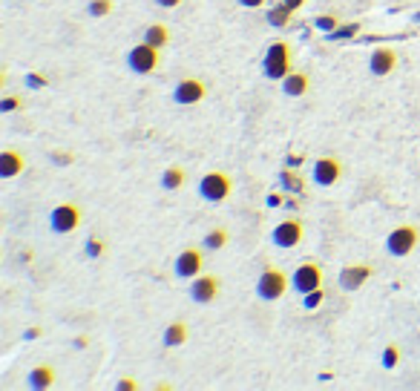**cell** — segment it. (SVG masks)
I'll return each instance as SVG.
<instances>
[{
  "label": "cell",
  "instance_id": "obj_1",
  "mask_svg": "<svg viewBox=\"0 0 420 391\" xmlns=\"http://www.w3.org/2000/svg\"><path fill=\"white\" fill-rule=\"evenodd\" d=\"M291 44L288 41H274L271 46L265 49V58H262V75L268 81H282L288 72H291Z\"/></svg>",
  "mask_w": 420,
  "mask_h": 391
},
{
  "label": "cell",
  "instance_id": "obj_2",
  "mask_svg": "<svg viewBox=\"0 0 420 391\" xmlns=\"http://www.w3.org/2000/svg\"><path fill=\"white\" fill-rule=\"evenodd\" d=\"M288 288H291V277L282 267H265L256 279V296L262 303H277V299L288 293Z\"/></svg>",
  "mask_w": 420,
  "mask_h": 391
},
{
  "label": "cell",
  "instance_id": "obj_3",
  "mask_svg": "<svg viewBox=\"0 0 420 391\" xmlns=\"http://www.w3.org/2000/svg\"><path fill=\"white\" fill-rule=\"evenodd\" d=\"M230 193H233V178H230L228 173L214 170V173L202 175V182H199V196H202L204 201L219 204V201H225Z\"/></svg>",
  "mask_w": 420,
  "mask_h": 391
},
{
  "label": "cell",
  "instance_id": "obj_4",
  "mask_svg": "<svg viewBox=\"0 0 420 391\" xmlns=\"http://www.w3.org/2000/svg\"><path fill=\"white\" fill-rule=\"evenodd\" d=\"M414 248H420V227L417 225H400L386 236V251L392 256H409Z\"/></svg>",
  "mask_w": 420,
  "mask_h": 391
},
{
  "label": "cell",
  "instance_id": "obj_5",
  "mask_svg": "<svg viewBox=\"0 0 420 391\" xmlns=\"http://www.w3.org/2000/svg\"><path fill=\"white\" fill-rule=\"evenodd\" d=\"M159 61H162V49L150 46L147 41L136 44L130 52H127V67L136 72V75H150L159 69Z\"/></svg>",
  "mask_w": 420,
  "mask_h": 391
},
{
  "label": "cell",
  "instance_id": "obj_6",
  "mask_svg": "<svg viewBox=\"0 0 420 391\" xmlns=\"http://www.w3.org/2000/svg\"><path fill=\"white\" fill-rule=\"evenodd\" d=\"M49 227L52 233H75L81 227V207L72 201L58 204L49 213Z\"/></svg>",
  "mask_w": 420,
  "mask_h": 391
},
{
  "label": "cell",
  "instance_id": "obj_7",
  "mask_svg": "<svg viewBox=\"0 0 420 391\" xmlns=\"http://www.w3.org/2000/svg\"><path fill=\"white\" fill-rule=\"evenodd\" d=\"M291 288H294L296 293H311V291L322 288V267H320L317 262H303V265L294 270Z\"/></svg>",
  "mask_w": 420,
  "mask_h": 391
},
{
  "label": "cell",
  "instance_id": "obj_8",
  "mask_svg": "<svg viewBox=\"0 0 420 391\" xmlns=\"http://www.w3.org/2000/svg\"><path fill=\"white\" fill-rule=\"evenodd\" d=\"M306 239V227H303V222L299 219H285V222H280L277 227H274V233H271V242L277 245V248H282V251H291V248H296L299 242Z\"/></svg>",
  "mask_w": 420,
  "mask_h": 391
},
{
  "label": "cell",
  "instance_id": "obj_9",
  "mask_svg": "<svg viewBox=\"0 0 420 391\" xmlns=\"http://www.w3.org/2000/svg\"><path fill=\"white\" fill-rule=\"evenodd\" d=\"M216 296H219V277L214 274H199L190 285V299L196 305H210V303H216Z\"/></svg>",
  "mask_w": 420,
  "mask_h": 391
},
{
  "label": "cell",
  "instance_id": "obj_10",
  "mask_svg": "<svg viewBox=\"0 0 420 391\" xmlns=\"http://www.w3.org/2000/svg\"><path fill=\"white\" fill-rule=\"evenodd\" d=\"M395 69H398V52L392 46L372 49V55H369V72L374 78H386V75H392Z\"/></svg>",
  "mask_w": 420,
  "mask_h": 391
},
{
  "label": "cell",
  "instance_id": "obj_11",
  "mask_svg": "<svg viewBox=\"0 0 420 391\" xmlns=\"http://www.w3.org/2000/svg\"><path fill=\"white\" fill-rule=\"evenodd\" d=\"M204 95H207V86H204V81H199V78H185V81H178L176 89H173V101L182 104V107H193V104H199Z\"/></svg>",
  "mask_w": 420,
  "mask_h": 391
},
{
  "label": "cell",
  "instance_id": "obj_12",
  "mask_svg": "<svg viewBox=\"0 0 420 391\" xmlns=\"http://www.w3.org/2000/svg\"><path fill=\"white\" fill-rule=\"evenodd\" d=\"M372 277H374V267H372V265H363V262L346 265V267L340 270V288H343V291H360Z\"/></svg>",
  "mask_w": 420,
  "mask_h": 391
},
{
  "label": "cell",
  "instance_id": "obj_13",
  "mask_svg": "<svg viewBox=\"0 0 420 391\" xmlns=\"http://www.w3.org/2000/svg\"><path fill=\"white\" fill-rule=\"evenodd\" d=\"M340 175H343V164L334 159V156H322L314 161V182L320 187H332L340 182Z\"/></svg>",
  "mask_w": 420,
  "mask_h": 391
},
{
  "label": "cell",
  "instance_id": "obj_14",
  "mask_svg": "<svg viewBox=\"0 0 420 391\" xmlns=\"http://www.w3.org/2000/svg\"><path fill=\"white\" fill-rule=\"evenodd\" d=\"M202 274V251L199 248H185L176 256V277L178 279H196Z\"/></svg>",
  "mask_w": 420,
  "mask_h": 391
},
{
  "label": "cell",
  "instance_id": "obj_15",
  "mask_svg": "<svg viewBox=\"0 0 420 391\" xmlns=\"http://www.w3.org/2000/svg\"><path fill=\"white\" fill-rule=\"evenodd\" d=\"M280 86H282V95H288V98H303L308 89H311V78H308L306 72H299V69H291V72L280 81Z\"/></svg>",
  "mask_w": 420,
  "mask_h": 391
},
{
  "label": "cell",
  "instance_id": "obj_16",
  "mask_svg": "<svg viewBox=\"0 0 420 391\" xmlns=\"http://www.w3.org/2000/svg\"><path fill=\"white\" fill-rule=\"evenodd\" d=\"M23 167H26V159L18 150H4L0 153V175L4 178H15L18 173H23Z\"/></svg>",
  "mask_w": 420,
  "mask_h": 391
},
{
  "label": "cell",
  "instance_id": "obj_17",
  "mask_svg": "<svg viewBox=\"0 0 420 391\" xmlns=\"http://www.w3.org/2000/svg\"><path fill=\"white\" fill-rule=\"evenodd\" d=\"M188 340H190V325L188 322H170L164 328V337H162L164 348H178V345H185Z\"/></svg>",
  "mask_w": 420,
  "mask_h": 391
},
{
  "label": "cell",
  "instance_id": "obj_18",
  "mask_svg": "<svg viewBox=\"0 0 420 391\" xmlns=\"http://www.w3.org/2000/svg\"><path fill=\"white\" fill-rule=\"evenodd\" d=\"M26 383H29V388H35V391H46V388L55 385V369L52 366H35L32 371H29Z\"/></svg>",
  "mask_w": 420,
  "mask_h": 391
},
{
  "label": "cell",
  "instance_id": "obj_19",
  "mask_svg": "<svg viewBox=\"0 0 420 391\" xmlns=\"http://www.w3.org/2000/svg\"><path fill=\"white\" fill-rule=\"evenodd\" d=\"M144 41H147L150 46H156V49H164V46L170 44V29H167L164 23H150V26L144 29Z\"/></svg>",
  "mask_w": 420,
  "mask_h": 391
},
{
  "label": "cell",
  "instance_id": "obj_20",
  "mask_svg": "<svg viewBox=\"0 0 420 391\" xmlns=\"http://www.w3.org/2000/svg\"><path fill=\"white\" fill-rule=\"evenodd\" d=\"M185 178H188L185 167L170 164V167L162 173V187H164L167 193H173V190H178V187H185Z\"/></svg>",
  "mask_w": 420,
  "mask_h": 391
},
{
  "label": "cell",
  "instance_id": "obj_21",
  "mask_svg": "<svg viewBox=\"0 0 420 391\" xmlns=\"http://www.w3.org/2000/svg\"><path fill=\"white\" fill-rule=\"evenodd\" d=\"M291 18H294V9L285 4V0H282V4H277L274 9H268V12H265V20H268V26H277V29L288 26V23H291Z\"/></svg>",
  "mask_w": 420,
  "mask_h": 391
},
{
  "label": "cell",
  "instance_id": "obj_22",
  "mask_svg": "<svg viewBox=\"0 0 420 391\" xmlns=\"http://www.w3.org/2000/svg\"><path fill=\"white\" fill-rule=\"evenodd\" d=\"M280 185H282L288 193H294V196H303V193H306L303 175L294 173V170H282V173H280Z\"/></svg>",
  "mask_w": 420,
  "mask_h": 391
},
{
  "label": "cell",
  "instance_id": "obj_23",
  "mask_svg": "<svg viewBox=\"0 0 420 391\" xmlns=\"http://www.w3.org/2000/svg\"><path fill=\"white\" fill-rule=\"evenodd\" d=\"M228 245V230L225 227H214L204 239H202V248L204 251H222Z\"/></svg>",
  "mask_w": 420,
  "mask_h": 391
},
{
  "label": "cell",
  "instance_id": "obj_24",
  "mask_svg": "<svg viewBox=\"0 0 420 391\" xmlns=\"http://www.w3.org/2000/svg\"><path fill=\"white\" fill-rule=\"evenodd\" d=\"M360 29H363V26H360L357 20H354V23H340L334 32H328L325 38H328V41H348V38H354V35L360 32Z\"/></svg>",
  "mask_w": 420,
  "mask_h": 391
},
{
  "label": "cell",
  "instance_id": "obj_25",
  "mask_svg": "<svg viewBox=\"0 0 420 391\" xmlns=\"http://www.w3.org/2000/svg\"><path fill=\"white\" fill-rule=\"evenodd\" d=\"M322 303H325V288H317V291H311V293H303V308H306V311H317Z\"/></svg>",
  "mask_w": 420,
  "mask_h": 391
},
{
  "label": "cell",
  "instance_id": "obj_26",
  "mask_svg": "<svg viewBox=\"0 0 420 391\" xmlns=\"http://www.w3.org/2000/svg\"><path fill=\"white\" fill-rule=\"evenodd\" d=\"M86 12H89V18H107L112 12V0H89Z\"/></svg>",
  "mask_w": 420,
  "mask_h": 391
},
{
  "label": "cell",
  "instance_id": "obj_27",
  "mask_svg": "<svg viewBox=\"0 0 420 391\" xmlns=\"http://www.w3.org/2000/svg\"><path fill=\"white\" fill-rule=\"evenodd\" d=\"M314 26L320 29V32L328 35V32H334V29L340 26V20H337V15H317V18H314Z\"/></svg>",
  "mask_w": 420,
  "mask_h": 391
},
{
  "label": "cell",
  "instance_id": "obj_28",
  "mask_svg": "<svg viewBox=\"0 0 420 391\" xmlns=\"http://www.w3.org/2000/svg\"><path fill=\"white\" fill-rule=\"evenodd\" d=\"M400 363V348L398 345H386L383 351V369H395Z\"/></svg>",
  "mask_w": 420,
  "mask_h": 391
},
{
  "label": "cell",
  "instance_id": "obj_29",
  "mask_svg": "<svg viewBox=\"0 0 420 391\" xmlns=\"http://www.w3.org/2000/svg\"><path fill=\"white\" fill-rule=\"evenodd\" d=\"M84 251H86V256L101 259L104 256V242H101V239H89V242L84 245Z\"/></svg>",
  "mask_w": 420,
  "mask_h": 391
},
{
  "label": "cell",
  "instance_id": "obj_30",
  "mask_svg": "<svg viewBox=\"0 0 420 391\" xmlns=\"http://www.w3.org/2000/svg\"><path fill=\"white\" fill-rule=\"evenodd\" d=\"M20 107H23V101L18 95H6L4 101H0V112H12V110H20Z\"/></svg>",
  "mask_w": 420,
  "mask_h": 391
},
{
  "label": "cell",
  "instance_id": "obj_31",
  "mask_svg": "<svg viewBox=\"0 0 420 391\" xmlns=\"http://www.w3.org/2000/svg\"><path fill=\"white\" fill-rule=\"evenodd\" d=\"M26 84L32 86V89H41V86H46V84H49V78H46V75H41V72H29V75H26Z\"/></svg>",
  "mask_w": 420,
  "mask_h": 391
},
{
  "label": "cell",
  "instance_id": "obj_32",
  "mask_svg": "<svg viewBox=\"0 0 420 391\" xmlns=\"http://www.w3.org/2000/svg\"><path fill=\"white\" fill-rule=\"evenodd\" d=\"M115 388H118V391H133V388H138V383L130 380V377H124V380H118V383H115Z\"/></svg>",
  "mask_w": 420,
  "mask_h": 391
},
{
  "label": "cell",
  "instance_id": "obj_33",
  "mask_svg": "<svg viewBox=\"0 0 420 391\" xmlns=\"http://www.w3.org/2000/svg\"><path fill=\"white\" fill-rule=\"evenodd\" d=\"M236 4L242 6V9H259V6H265V4H268V0H236Z\"/></svg>",
  "mask_w": 420,
  "mask_h": 391
},
{
  "label": "cell",
  "instance_id": "obj_34",
  "mask_svg": "<svg viewBox=\"0 0 420 391\" xmlns=\"http://www.w3.org/2000/svg\"><path fill=\"white\" fill-rule=\"evenodd\" d=\"M38 337H41V328H38V325H32V328H29L26 334H23V340H38Z\"/></svg>",
  "mask_w": 420,
  "mask_h": 391
},
{
  "label": "cell",
  "instance_id": "obj_35",
  "mask_svg": "<svg viewBox=\"0 0 420 391\" xmlns=\"http://www.w3.org/2000/svg\"><path fill=\"white\" fill-rule=\"evenodd\" d=\"M156 4H159L162 9H176L178 4H182V0H156Z\"/></svg>",
  "mask_w": 420,
  "mask_h": 391
},
{
  "label": "cell",
  "instance_id": "obj_36",
  "mask_svg": "<svg viewBox=\"0 0 420 391\" xmlns=\"http://www.w3.org/2000/svg\"><path fill=\"white\" fill-rule=\"evenodd\" d=\"M55 161H58V164H70V161H72V153H55Z\"/></svg>",
  "mask_w": 420,
  "mask_h": 391
},
{
  "label": "cell",
  "instance_id": "obj_37",
  "mask_svg": "<svg viewBox=\"0 0 420 391\" xmlns=\"http://www.w3.org/2000/svg\"><path fill=\"white\" fill-rule=\"evenodd\" d=\"M285 4H288V6H291V9L296 12V9H303V6L308 4V0H285Z\"/></svg>",
  "mask_w": 420,
  "mask_h": 391
},
{
  "label": "cell",
  "instance_id": "obj_38",
  "mask_svg": "<svg viewBox=\"0 0 420 391\" xmlns=\"http://www.w3.org/2000/svg\"><path fill=\"white\" fill-rule=\"evenodd\" d=\"M268 204H271V207L277 204V207H280V204H282V196H280V193H277V196H268Z\"/></svg>",
  "mask_w": 420,
  "mask_h": 391
},
{
  "label": "cell",
  "instance_id": "obj_39",
  "mask_svg": "<svg viewBox=\"0 0 420 391\" xmlns=\"http://www.w3.org/2000/svg\"><path fill=\"white\" fill-rule=\"evenodd\" d=\"M288 164H291V167H294V164H303V156H291Z\"/></svg>",
  "mask_w": 420,
  "mask_h": 391
},
{
  "label": "cell",
  "instance_id": "obj_40",
  "mask_svg": "<svg viewBox=\"0 0 420 391\" xmlns=\"http://www.w3.org/2000/svg\"><path fill=\"white\" fill-rule=\"evenodd\" d=\"M414 23H420V12H414Z\"/></svg>",
  "mask_w": 420,
  "mask_h": 391
}]
</instances>
